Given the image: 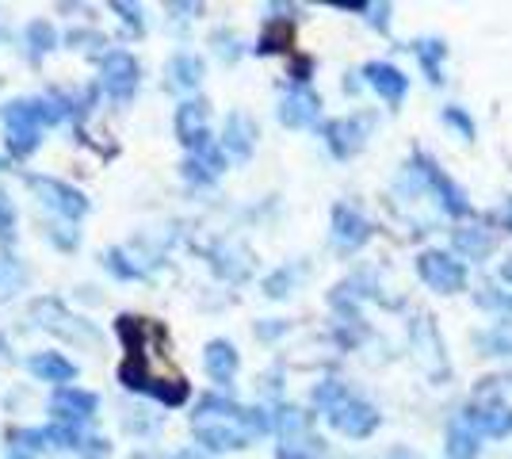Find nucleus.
<instances>
[{
  "mask_svg": "<svg viewBox=\"0 0 512 459\" xmlns=\"http://www.w3.org/2000/svg\"><path fill=\"white\" fill-rule=\"evenodd\" d=\"M291 39H295L291 20H268L264 35H260V43H256V54H283V50L291 46Z\"/></svg>",
  "mask_w": 512,
  "mask_h": 459,
  "instance_id": "obj_21",
  "label": "nucleus"
},
{
  "mask_svg": "<svg viewBox=\"0 0 512 459\" xmlns=\"http://www.w3.org/2000/svg\"><path fill=\"white\" fill-rule=\"evenodd\" d=\"M111 8L123 16V23H130L134 31H142V8H138V4H123V0H115Z\"/></svg>",
  "mask_w": 512,
  "mask_h": 459,
  "instance_id": "obj_32",
  "label": "nucleus"
},
{
  "mask_svg": "<svg viewBox=\"0 0 512 459\" xmlns=\"http://www.w3.org/2000/svg\"><path fill=\"white\" fill-rule=\"evenodd\" d=\"M62 119V108L54 100H12L4 108V134L12 157H27L39 146L43 127H54Z\"/></svg>",
  "mask_w": 512,
  "mask_h": 459,
  "instance_id": "obj_1",
  "label": "nucleus"
},
{
  "mask_svg": "<svg viewBox=\"0 0 512 459\" xmlns=\"http://www.w3.org/2000/svg\"><path fill=\"white\" fill-rule=\"evenodd\" d=\"M440 119L463 134V142H474V134H478V131H474V123H470V115L463 108H444V115H440Z\"/></svg>",
  "mask_w": 512,
  "mask_h": 459,
  "instance_id": "obj_30",
  "label": "nucleus"
},
{
  "mask_svg": "<svg viewBox=\"0 0 512 459\" xmlns=\"http://www.w3.org/2000/svg\"><path fill=\"white\" fill-rule=\"evenodd\" d=\"M444 448H448V459H478V433L470 429L463 417H455L448 425V440H444Z\"/></svg>",
  "mask_w": 512,
  "mask_h": 459,
  "instance_id": "obj_18",
  "label": "nucleus"
},
{
  "mask_svg": "<svg viewBox=\"0 0 512 459\" xmlns=\"http://www.w3.org/2000/svg\"><path fill=\"white\" fill-rule=\"evenodd\" d=\"M50 437H46L43 429H12L8 433V456H20V459H31L35 452H43Z\"/></svg>",
  "mask_w": 512,
  "mask_h": 459,
  "instance_id": "obj_22",
  "label": "nucleus"
},
{
  "mask_svg": "<svg viewBox=\"0 0 512 459\" xmlns=\"http://www.w3.org/2000/svg\"><path fill=\"white\" fill-rule=\"evenodd\" d=\"M0 169H4V161H0Z\"/></svg>",
  "mask_w": 512,
  "mask_h": 459,
  "instance_id": "obj_40",
  "label": "nucleus"
},
{
  "mask_svg": "<svg viewBox=\"0 0 512 459\" xmlns=\"http://www.w3.org/2000/svg\"><path fill=\"white\" fill-rule=\"evenodd\" d=\"M222 150L237 157V161H249L256 150V123L245 111H230L226 115V127H222Z\"/></svg>",
  "mask_w": 512,
  "mask_h": 459,
  "instance_id": "obj_14",
  "label": "nucleus"
},
{
  "mask_svg": "<svg viewBox=\"0 0 512 459\" xmlns=\"http://www.w3.org/2000/svg\"><path fill=\"white\" fill-rule=\"evenodd\" d=\"M501 280H505V284L512 287V253L505 257V261H501Z\"/></svg>",
  "mask_w": 512,
  "mask_h": 459,
  "instance_id": "obj_36",
  "label": "nucleus"
},
{
  "mask_svg": "<svg viewBox=\"0 0 512 459\" xmlns=\"http://www.w3.org/2000/svg\"><path fill=\"white\" fill-rule=\"evenodd\" d=\"M386 459H421V456H417V452H409V448H394Z\"/></svg>",
  "mask_w": 512,
  "mask_h": 459,
  "instance_id": "obj_37",
  "label": "nucleus"
},
{
  "mask_svg": "<svg viewBox=\"0 0 512 459\" xmlns=\"http://www.w3.org/2000/svg\"><path fill=\"white\" fill-rule=\"evenodd\" d=\"M12 226H16V211H12V203L0 196V241L12 238Z\"/></svg>",
  "mask_w": 512,
  "mask_h": 459,
  "instance_id": "obj_33",
  "label": "nucleus"
},
{
  "mask_svg": "<svg viewBox=\"0 0 512 459\" xmlns=\"http://www.w3.org/2000/svg\"><path fill=\"white\" fill-rule=\"evenodd\" d=\"M413 54H417V62H421L428 81L440 85V81H444V77H440V62L448 58V46L440 43V39H421V43H413Z\"/></svg>",
  "mask_w": 512,
  "mask_h": 459,
  "instance_id": "obj_20",
  "label": "nucleus"
},
{
  "mask_svg": "<svg viewBox=\"0 0 512 459\" xmlns=\"http://www.w3.org/2000/svg\"><path fill=\"white\" fill-rule=\"evenodd\" d=\"M291 284H295V272H291V268H279V272H272V276L264 280V295H268V299H283V295L291 291Z\"/></svg>",
  "mask_w": 512,
  "mask_h": 459,
  "instance_id": "obj_29",
  "label": "nucleus"
},
{
  "mask_svg": "<svg viewBox=\"0 0 512 459\" xmlns=\"http://www.w3.org/2000/svg\"><path fill=\"white\" fill-rule=\"evenodd\" d=\"M474 345L486 352V356H512V322H497L493 329L478 333Z\"/></svg>",
  "mask_w": 512,
  "mask_h": 459,
  "instance_id": "obj_23",
  "label": "nucleus"
},
{
  "mask_svg": "<svg viewBox=\"0 0 512 459\" xmlns=\"http://www.w3.org/2000/svg\"><path fill=\"white\" fill-rule=\"evenodd\" d=\"M237 349L230 345V341H211L207 349H203V368H207V375H211L214 383H230L237 375Z\"/></svg>",
  "mask_w": 512,
  "mask_h": 459,
  "instance_id": "obj_15",
  "label": "nucleus"
},
{
  "mask_svg": "<svg viewBox=\"0 0 512 459\" xmlns=\"http://www.w3.org/2000/svg\"><path fill=\"white\" fill-rule=\"evenodd\" d=\"M417 276H421L432 291H440V295H455V291L467 287V268L459 261H451L444 249H425V253L417 257Z\"/></svg>",
  "mask_w": 512,
  "mask_h": 459,
  "instance_id": "obj_5",
  "label": "nucleus"
},
{
  "mask_svg": "<svg viewBox=\"0 0 512 459\" xmlns=\"http://www.w3.org/2000/svg\"><path fill=\"white\" fill-rule=\"evenodd\" d=\"M27 184L39 192V199H43L50 211H58L62 219L77 222L88 215V199L77 192V188H69V184H62V180H54V176H27Z\"/></svg>",
  "mask_w": 512,
  "mask_h": 459,
  "instance_id": "obj_7",
  "label": "nucleus"
},
{
  "mask_svg": "<svg viewBox=\"0 0 512 459\" xmlns=\"http://www.w3.org/2000/svg\"><path fill=\"white\" fill-rule=\"evenodd\" d=\"M169 88H195L203 81V58H195V54H176L169 62Z\"/></svg>",
  "mask_w": 512,
  "mask_h": 459,
  "instance_id": "obj_19",
  "label": "nucleus"
},
{
  "mask_svg": "<svg viewBox=\"0 0 512 459\" xmlns=\"http://www.w3.org/2000/svg\"><path fill=\"white\" fill-rule=\"evenodd\" d=\"M474 299H478V306H490V310H512V295H509V291H493V287H482Z\"/></svg>",
  "mask_w": 512,
  "mask_h": 459,
  "instance_id": "obj_31",
  "label": "nucleus"
},
{
  "mask_svg": "<svg viewBox=\"0 0 512 459\" xmlns=\"http://www.w3.org/2000/svg\"><path fill=\"white\" fill-rule=\"evenodd\" d=\"M138 77H142V69L127 50H107L100 58V88L111 100H130L138 92Z\"/></svg>",
  "mask_w": 512,
  "mask_h": 459,
  "instance_id": "obj_6",
  "label": "nucleus"
},
{
  "mask_svg": "<svg viewBox=\"0 0 512 459\" xmlns=\"http://www.w3.org/2000/svg\"><path fill=\"white\" fill-rule=\"evenodd\" d=\"M367 127H371V119H367V115H348V119H333V123H325L321 138H325V146H329L333 157L348 161V157H356V153L363 150Z\"/></svg>",
  "mask_w": 512,
  "mask_h": 459,
  "instance_id": "obj_8",
  "label": "nucleus"
},
{
  "mask_svg": "<svg viewBox=\"0 0 512 459\" xmlns=\"http://www.w3.org/2000/svg\"><path fill=\"white\" fill-rule=\"evenodd\" d=\"M104 268L115 276V280H142V268H138V264H130L127 257H123V249H107Z\"/></svg>",
  "mask_w": 512,
  "mask_h": 459,
  "instance_id": "obj_26",
  "label": "nucleus"
},
{
  "mask_svg": "<svg viewBox=\"0 0 512 459\" xmlns=\"http://www.w3.org/2000/svg\"><path fill=\"white\" fill-rule=\"evenodd\" d=\"M27 43H31V58H43V54H50V50L58 46V35H54L50 23L35 20L31 27H27Z\"/></svg>",
  "mask_w": 512,
  "mask_h": 459,
  "instance_id": "obj_24",
  "label": "nucleus"
},
{
  "mask_svg": "<svg viewBox=\"0 0 512 459\" xmlns=\"http://www.w3.org/2000/svg\"><path fill=\"white\" fill-rule=\"evenodd\" d=\"M325 421H329L337 433H344V437L363 440L379 429V421H383V417H379V410H375L371 402H363L360 394L348 391L333 410H325Z\"/></svg>",
  "mask_w": 512,
  "mask_h": 459,
  "instance_id": "obj_4",
  "label": "nucleus"
},
{
  "mask_svg": "<svg viewBox=\"0 0 512 459\" xmlns=\"http://www.w3.org/2000/svg\"><path fill=\"white\" fill-rule=\"evenodd\" d=\"M46 437H50V444H58V448H77V452H81V444H85L81 425H69V421H54V425L46 429Z\"/></svg>",
  "mask_w": 512,
  "mask_h": 459,
  "instance_id": "obj_25",
  "label": "nucleus"
},
{
  "mask_svg": "<svg viewBox=\"0 0 512 459\" xmlns=\"http://www.w3.org/2000/svg\"><path fill=\"white\" fill-rule=\"evenodd\" d=\"M27 368H31L35 379H43V383H69V379L77 375V364H69L58 352H35V356L27 360Z\"/></svg>",
  "mask_w": 512,
  "mask_h": 459,
  "instance_id": "obj_17",
  "label": "nucleus"
},
{
  "mask_svg": "<svg viewBox=\"0 0 512 459\" xmlns=\"http://www.w3.org/2000/svg\"><path fill=\"white\" fill-rule=\"evenodd\" d=\"M413 349H417V356H421V364H425V372L432 379L448 375V352H444V341H440V333H436V326L428 318H421L413 326Z\"/></svg>",
  "mask_w": 512,
  "mask_h": 459,
  "instance_id": "obj_12",
  "label": "nucleus"
},
{
  "mask_svg": "<svg viewBox=\"0 0 512 459\" xmlns=\"http://www.w3.org/2000/svg\"><path fill=\"white\" fill-rule=\"evenodd\" d=\"M497 383H501V379H486V387H482V394H478V402L463 414V421H467L478 437L501 440L512 433V406L497 398Z\"/></svg>",
  "mask_w": 512,
  "mask_h": 459,
  "instance_id": "obj_2",
  "label": "nucleus"
},
{
  "mask_svg": "<svg viewBox=\"0 0 512 459\" xmlns=\"http://www.w3.org/2000/svg\"><path fill=\"white\" fill-rule=\"evenodd\" d=\"M20 287H23V268H20V261H12V257H0V299L16 295Z\"/></svg>",
  "mask_w": 512,
  "mask_h": 459,
  "instance_id": "obj_28",
  "label": "nucleus"
},
{
  "mask_svg": "<svg viewBox=\"0 0 512 459\" xmlns=\"http://www.w3.org/2000/svg\"><path fill=\"white\" fill-rule=\"evenodd\" d=\"M363 77H367V85L375 88L390 108H398V104L406 100L409 77L398 66H390V62H367V66H363Z\"/></svg>",
  "mask_w": 512,
  "mask_h": 459,
  "instance_id": "obj_13",
  "label": "nucleus"
},
{
  "mask_svg": "<svg viewBox=\"0 0 512 459\" xmlns=\"http://www.w3.org/2000/svg\"><path fill=\"white\" fill-rule=\"evenodd\" d=\"M409 173L417 176L428 192H436L440 207L448 211L451 219H467V215H470L467 192H463V188H459V184H455V180H451V176L444 173V169H440V165H436L428 153H421V150L413 153V169H409Z\"/></svg>",
  "mask_w": 512,
  "mask_h": 459,
  "instance_id": "obj_3",
  "label": "nucleus"
},
{
  "mask_svg": "<svg viewBox=\"0 0 512 459\" xmlns=\"http://www.w3.org/2000/svg\"><path fill=\"white\" fill-rule=\"evenodd\" d=\"M451 245H455L467 261H486L493 249H497V238H493L490 230H482V226H463V230L451 234Z\"/></svg>",
  "mask_w": 512,
  "mask_h": 459,
  "instance_id": "obj_16",
  "label": "nucleus"
},
{
  "mask_svg": "<svg viewBox=\"0 0 512 459\" xmlns=\"http://www.w3.org/2000/svg\"><path fill=\"white\" fill-rule=\"evenodd\" d=\"M134 459H161V456H134Z\"/></svg>",
  "mask_w": 512,
  "mask_h": 459,
  "instance_id": "obj_39",
  "label": "nucleus"
},
{
  "mask_svg": "<svg viewBox=\"0 0 512 459\" xmlns=\"http://www.w3.org/2000/svg\"><path fill=\"white\" fill-rule=\"evenodd\" d=\"M318 111H321V100L314 88L306 85H295L283 100H279V123L283 127H314L318 123Z\"/></svg>",
  "mask_w": 512,
  "mask_h": 459,
  "instance_id": "obj_11",
  "label": "nucleus"
},
{
  "mask_svg": "<svg viewBox=\"0 0 512 459\" xmlns=\"http://www.w3.org/2000/svg\"><path fill=\"white\" fill-rule=\"evenodd\" d=\"M184 176H188V180H195V184H207V180H211V169H207V165H203V161H184Z\"/></svg>",
  "mask_w": 512,
  "mask_h": 459,
  "instance_id": "obj_34",
  "label": "nucleus"
},
{
  "mask_svg": "<svg viewBox=\"0 0 512 459\" xmlns=\"http://www.w3.org/2000/svg\"><path fill=\"white\" fill-rule=\"evenodd\" d=\"M100 410V398L81 387H58V394L50 398V414L54 421H69V425H85Z\"/></svg>",
  "mask_w": 512,
  "mask_h": 459,
  "instance_id": "obj_9",
  "label": "nucleus"
},
{
  "mask_svg": "<svg viewBox=\"0 0 512 459\" xmlns=\"http://www.w3.org/2000/svg\"><path fill=\"white\" fill-rule=\"evenodd\" d=\"M505 226L512 230V199H509V207H505Z\"/></svg>",
  "mask_w": 512,
  "mask_h": 459,
  "instance_id": "obj_38",
  "label": "nucleus"
},
{
  "mask_svg": "<svg viewBox=\"0 0 512 459\" xmlns=\"http://www.w3.org/2000/svg\"><path fill=\"white\" fill-rule=\"evenodd\" d=\"M81 456H85V459H100V456H107V440L88 437L85 444H81Z\"/></svg>",
  "mask_w": 512,
  "mask_h": 459,
  "instance_id": "obj_35",
  "label": "nucleus"
},
{
  "mask_svg": "<svg viewBox=\"0 0 512 459\" xmlns=\"http://www.w3.org/2000/svg\"><path fill=\"white\" fill-rule=\"evenodd\" d=\"M333 241H337V249H344V253H356V249H363L371 241V222L363 219L356 207L337 203L333 207Z\"/></svg>",
  "mask_w": 512,
  "mask_h": 459,
  "instance_id": "obj_10",
  "label": "nucleus"
},
{
  "mask_svg": "<svg viewBox=\"0 0 512 459\" xmlns=\"http://www.w3.org/2000/svg\"><path fill=\"white\" fill-rule=\"evenodd\" d=\"M344 394H348V387H344L341 379H325V383H318V387H314V406L325 414V410H333V406L341 402Z\"/></svg>",
  "mask_w": 512,
  "mask_h": 459,
  "instance_id": "obj_27",
  "label": "nucleus"
}]
</instances>
